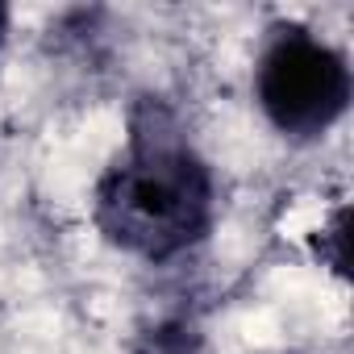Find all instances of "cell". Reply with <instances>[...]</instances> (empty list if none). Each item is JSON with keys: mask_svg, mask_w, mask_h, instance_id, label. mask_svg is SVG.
<instances>
[{"mask_svg": "<svg viewBox=\"0 0 354 354\" xmlns=\"http://www.w3.org/2000/svg\"><path fill=\"white\" fill-rule=\"evenodd\" d=\"M213 217V180L205 162L158 125L138 129L129 154L104 175L96 221L100 230L142 254L171 259L188 250Z\"/></svg>", "mask_w": 354, "mask_h": 354, "instance_id": "1", "label": "cell"}, {"mask_svg": "<svg viewBox=\"0 0 354 354\" xmlns=\"http://www.w3.org/2000/svg\"><path fill=\"white\" fill-rule=\"evenodd\" d=\"M350 100V71L346 59L308 38V34H288L279 38L263 67H259V104L263 113L296 138L329 129Z\"/></svg>", "mask_w": 354, "mask_h": 354, "instance_id": "2", "label": "cell"}, {"mask_svg": "<svg viewBox=\"0 0 354 354\" xmlns=\"http://www.w3.org/2000/svg\"><path fill=\"white\" fill-rule=\"evenodd\" d=\"M5 26H9V13L0 9V42H5Z\"/></svg>", "mask_w": 354, "mask_h": 354, "instance_id": "3", "label": "cell"}]
</instances>
